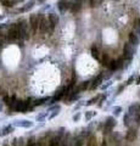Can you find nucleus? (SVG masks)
Returning a JSON list of instances; mask_svg holds the SVG:
<instances>
[{"label": "nucleus", "instance_id": "nucleus-36", "mask_svg": "<svg viewBox=\"0 0 140 146\" xmlns=\"http://www.w3.org/2000/svg\"><path fill=\"white\" fill-rule=\"evenodd\" d=\"M73 3H77V4H80V5H83L84 0H73Z\"/></svg>", "mask_w": 140, "mask_h": 146}, {"label": "nucleus", "instance_id": "nucleus-39", "mask_svg": "<svg viewBox=\"0 0 140 146\" xmlns=\"http://www.w3.org/2000/svg\"><path fill=\"white\" fill-rule=\"evenodd\" d=\"M1 107H3V102H0V111H1Z\"/></svg>", "mask_w": 140, "mask_h": 146}, {"label": "nucleus", "instance_id": "nucleus-8", "mask_svg": "<svg viewBox=\"0 0 140 146\" xmlns=\"http://www.w3.org/2000/svg\"><path fill=\"white\" fill-rule=\"evenodd\" d=\"M39 20H40V15L39 13H33L29 16V27L32 29L33 33H37L38 28H39Z\"/></svg>", "mask_w": 140, "mask_h": 146}, {"label": "nucleus", "instance_id": "nucleus-14", "mask_svg": "<svg viewBox=\"0 0 140 146\" xmlns=\"http://www.w3.org/2000/svg\"><path fill=\"white\" fill-rule=\"evenodd\" d=\"M13 125L20 127V128H31L33 127V122H31L28 119H20V121H15Z\"/></svg>", "mask_w": 140, "mask_h": 146}, {"label": "nucleus", "instance_id": "nucleus-4", "mask_svg": "<svg viewBox=\"0 0 140 146\" xmlns=\"http://www.w3.org/2000/svg\"><path fill=\"white\" fill-rule=\"evenodd\" d=\"M6 39H7V42H13V40L19 39V32H17L16 23H12L9 26L7 32H6Z\"/></svg>", "mask_w": 140, "mask_h": 146}, {"label": "nucleus", "instance_id": "nucleus-25", "mask_svg": "<svg viewBox=\"0 0 140 146\" xmlns=\"http://www.w3.org/2000/svg\"><path fill=\"white\" fill-rule=\"evenodd\" d=\"M96 116V112H94V111H87V112H85V119H87V121H90V119H92V118L93 117H95Z\"/></svg>", "mask_w": 140, "mask_h": 146}, {"label": "nucleus", "instance_id": "nucleus-20", "mask_svg": "<svg viewBox=\"0 0 140 146\" xmlns=\"http://www.w3.org/2000/svg\"><path fill=\"white\" fill-rule=\"evenodd\" d=\"M84 145V136L78 135L76 139H73V146H83Z\"/></svg>", "mask_w": 140, "mask_h": 146}, {"label": "nucleus", "instance_id": "nucleus-34", "mask_svg": "<svg viewBox=\"0 0 140 146\" xmlns=\"http://www.w3.org/2000/svg\"><path fill=\"white\" fill-rule=\"evenodd\" d=\"M111 84H112V82H111V80L106 82V84H104V85H102V89H107V88H108V86H110Z\"/></svg>", "mask_w": 140, "mask_h": 146}, {"label": "nucleus", "instance_id": "nucleus-24", "mask_svg": "<svg viewBox=\"0 0 140 146\" xmlns=\"http://www.w3.org/2000/svg\"><path fill=\"white\" fill-rule=\"evenodd\" d=\"M33 5H34V1L32 0V1L27 3V4H26V6H23L22 9H20V12H25V11H28V10H31V9L33 7Z\"/></svg>", "mask_w": 140, "mask_h": 146}, {"label": "nucleus", "instance_id": "nucleus-27", "mask_svg": "<svg viewBox=\"0 0 140 146\" xmlns=\"http://www.w3.org/2000/svg\"><path fill=\"white\" fill-rule=\"evenodd\" d=\"M104 1V0H89V4L92 7H98L100 6V4Z\"/></svg>", "mask_w": 140, "mask_h": 146}, {"label": "nucleus", "instance_id": "nucleus-2", "mask_svg": "<svg viewBox=\"0 0 140 146\" xmlns=\"http://www.w3.org/2000/svg\"><path fill=\"white\" fill-rule=\"evenodd\" d=\"M16 112H21V113H26L27 111H31L33 108V106H31V104L28 102V100H17L13 102V105L11 106Z\"/></svg>", "mask_w": 140, "mask_h": 146}, {"label": "nucleus", "instance_id": "nucleus-17", "mask_svg": "<svg viewBox=\"0 0 140 146\" xmlns=\"http://www.w3.org/2000/svg\"><path fill=\"white\" fill-rule=\"evenodd\" d=\"M138 138V131L137 129H129L127 135H125V140L127 141H135Z\"/></svg>", "mask_w": 140, "mask_h": 146}, {"label": "nucleus", "instance_id": "nucleus-19", "mask_svg": "<svg viewBox=\"0 0 140 146\" xmlns=\"http://www.w3.org/2000/svg\"><path fill=\"white\" fill-rule=\"evenodd\" d=\"M46 101H50V98H49V96H45V98H40V99H37V100H34V102H33V106H40V105L45 104Z\"/></svg>", "mask_w": 140, "mask_h": 146}, {"label": "nucleus", "instance_id": "nucleus-26", "mask_svg": "<svg viewBox=\"0 0 140 146\" xmlns=\"http://www.w3.org/2000/svg\"><path fill=\"white\" fill-rule=\"evenodd\" d=\"M100 96H101V95H96L95 98H93V99L88 100V102H87V106H90V105H94V104L99 102V99H100Z\"/></svg>", "mask_w": 140, "mask_h": 146}, {"label": "nucleus", "instance_id": "nucleus-11", "mask_svg": "<svg viewBox=\"0 0 140 146\" xmlns=\"http://www.w3.org/2000/svg\"><path fill=\"white\" fill-rule=\"evenodd\" d=\"M61 146H73V138H72L71 133H65L61 139Z\"/></svg>", "mask_w": 140, "mask_h": 146}, {"label": "nucleus", "instance_id": "nucleus-28", "mask_svg": "<svg viewBox=\"0 0 140 146\" xmlns=\"http://www.w3.org/2000/svg\"><path fill=\"white\" fill-rule=\"evenodd\" d=\"M135 78H137V73H134V74H132V76L129 77V78H128V80L125 82V85H129V84H132L133 82L135 80Z\"/></svg>", "mask_w": 140, "mask_h": 146}, {"label": "nucleus", "instance_id": "nucleus-37", "mask_svg": "<svg viewBox=\"0 0 140 146\" xmlns=\"http://www.w3.org/2000/svg\"><path fill=\"white\" fill-rule=\"evenodd\" d=\"M135 84H138V85H140V74H139V77L137 79H135Z\"/></svg>", "mask_w": 140, "mask_h": 146}, {"label": "nucleus", "instance_id": "nucleus-33", "mask_svg": "<svg viewBox=\"0 0 140 146\" xmlns=\"http://www.w3.org/2000/svg\"><path fill=\"white\" fill-rule=\"evenodd\" d=\"M46 116H48V112H45L44 115H40V116H38V117H37V119H38V121H43L44 118H46Z\"/></svg>", "mask_w": 140, "mask_h": 146}, {"label": "nucleus", "instance_id": "nucleus-12", "mask_svg": "<svg viewBox=\"0 0 140 146\" xmlns=\"http://www.w3.org/2000/svg\"><path fill=\"white\" fill-rule=\"evenodd\" d=\"M64 98H66V86H62L61 89H58L55 93V95H54V98L50 99V100H51V102L54 104L55 101H58V100H61Z\"/></svg>", "mask_w": 140, "mask_h": 146}, {"label": "nucleus", "instance_id": "nucleus-30", "mask_svg": "<svg viewBox=\"0 0 140 146\" xmlns=\"http://www.w3.org/2000/svg\"><path fill=\"white\" fill-rule=\"evenodd\" d=\"M89 85H90V82H89V80H87V82H84V83H83L82 85H80V88L78 89V91H80V90H83V89H84V90H85V89H88V86H89Z\"/></svg>", "mask_w": 140, "mask_h": 146}, {"label": "nucleus", "instance_id": "nucleus-15", "mask_svg": "<svg viewBox=\"0 0 140 146\" xmlns=\"http://www.w3.org/2000/svg\"><path fill=\"white\" fill-rule=\"evenodd\" d=\"M90 52H92V56L95 58V60L98 61H100V58H101V51H100V49H99V46L96 44H94L92 45V49H90Z\"/></svg>", "mask_w": 140, "mask_h": 146}, {"label": "nucleus", "instance_id": "nucleus-5", "mask_svg": "<svg viewBox=\"0 0 140 146\" xmlns=\"http://www.w3.org/2000/svg\"><path fill=\"white\" fill-rule=\"evenodd\" d=\"M65 131L66 130L64 128H60L57 134L54 135L52 138H50V140H49V146H61V139H62V136H64Z\"/></svg>", "mask_w": 140, "mask_h": 146}, {"label": "nucleus", "instance_id": "nucleus-10", "mask_svg": "<svg viewBox=\"0 0 140 146\" xmlns=\"http://www.w3.org/2000/svg\"><path fill=\"white\" fill-rule=\"evenodd\" d=\"M70 6H71L70 0H58L57 1V9L61 13H65L70 9Z\"/></svg>", "mask_w": 140, "mask_h": 146}, {"label": "nucleus", "instance_id": "nucleus-40", "mask_svg": "<svg viewBox=\"0 0 140 146\" xmlns=\"http://www.w3.org/2000/svg\"><path fill=\"white\" fill-rule=\"evenodd\" d=\"M16 1H21V0H16Z\"/></svg>", "mask_w": 140, "mask_h": 146}, {"label": "nucleus", "instance_id": "nucleus-6", "mask_svg": "<svg viewBox=\"0 0 140 146\" xmlns=\"http://www.w3.org/2000/svg\"><path fill=\"white\" fill-rule=\"evenodd\" d=\"M117 125V121L115 117L108 116L105 122H104V133H110L111 130H113V128Z\"/></svg>", "mask_w": 140, "mask_h": 146}, {"label": "nucleus", "instance_id": "nucleus-32", "mask_svg": "<svg viewBox=\"0 0 140 146\" xmlns=\"http://www.w3.org/2000/svg\"><path fill=\"white\" fill-rule=\"evenodd\" d=\"M79 119H80V113H79V112H77L76 115L73 116V121H74V122H78Z\"/></svg>", "mask_w": 140, "mask_h": 146}, {"label": "nucleus", "instance_id": "nucleus-31", "mask_svg": "<svg viewBox=\"0 0 140 146\" xmlns=\"http://www.w3.org/2000/svg\"><path fill=\"white\" fill-rule=\"evenodd\" d=\"M58 113H60V111H52V113L49 116V119H52V118H55L58 115Z\"/></svg>", "mask_w": 140, "mask_h": 146}, {"label": "nucleus", "instance_id": "nucleus-22", "mask_svg": "<svg viewBox=\"0 0 140 146\" xmlns=\"http://www.w3.org/2000/svg\"><path fill=\"white\" fill-rule=\"evenodd\" d=\"M96 145H98V141H96L95 135H90L87 141V146H96Z\"/></svg>", "mask_w": 140, "mask_h": 146}, {"label": "nucleus", "instance_id": "nucleus-23", "mask_svg": "<svg viewBox=\"0 0 140 146\" xmlns=\"http://www.w3.org/2000/svg\"><path fill=\"white\" fill-rule=\"evenodd\" d=\"M12 130H13V125H6V127L1 130V133H0V135H1V136L7 135V134H10Z\"/></svg>", "mask_w": 140, "mask_h": 146}, {"label": "nucleus", "instance_id": "nucleus-35", "mask_svg": "<svg viewBox=\"0 0 140 146\" xmlns=\"http://www.w3.org/2000/svg\"><path fill=\"white\" fill-rule=\"evenodd\" d=\"M133 32L139 36V38H140V28H139V27H135V29H134Z\"/></svg>", "mask_w": 140, "mask_h": 146}, {"label": "nucleus", "instance_id": "nucleus-7", "mask_svg": "<svg viewBox=\"0 0 140 146\" xmlns=\"http://www.w3.org/2000/svg\"><path fill=\"white\" fill-rule=\"evenodd\" d=\"M38 31H40L42 33H48V32H51L50 25H49L48 17L44 15H40V20H39V28Z\"/></svg>", "mask_w": 140, "mask_h": 146}, {"label": "nucleus", "instance_id": "nucleus-13", "mask_svg": "<svg viewBox=\"0 0 140 146\" xmlns=\"http://www.w3.org/2000/svg\"><path fill=\"white\" fill-rule=\"evenodd\" d=\"M128 43L132 44L133 46L137 48L138 45H139V43H140V38L134 33V32H130L129 35H128Z\"/></svg>", "mask_w": 140, "mask_h": 146}, {"label": "nucleus", "instance_id": "nucleus-38", "mask_svg": "<svg viewBox=\"0 0 140 146\" xmlns=\"http://www.w3.org/2000/svg\"><path fill=\"white\" fill-rule=\"evenodd\" d=\"M137 23H138V26H137V27H139V28H140V18L138 20V22H137Z\"/></svg>", "mask_w": 140, "mask_h": 146}, {"label": "nucleus", "instance_id": "nucleus-29", "mask_svg": "<svg viewBox=\"0 0 140 146\" xmlns=\"http://www.w3.org/2000/svg\"><path fill=\"white\" fill-rule=\"evenodd\" d=\"M113 115L115 116H118V115H121V112H122V107L121 106H113Z\"/></svg>", "mask_w": 140, "mask_h": 146}, {"label": "nucleus", "instance_id": "nucleus-1", "mask_svg": "<svg viewBox=\"0 0 140 146\" xmlns=\"http://www.w3.org/2000/svg\"><path fill=\"white\" fill-rule=\"evenodd\" d=\"M17 27V32H19V39H28L29 38V32H28V23L26 20H20L16 23Z\"/></svg>", "mask_w": 140, "mask_h": 146}, {"label": "nucleus", "instance_id": "nucleus-21", "mask_svg": "<svg viewBox=\"0 0 140 146\" xmlns=\"http://www.w3.org/2000/svg\"><path fill=\"white\" fill-rule=\"evenodd\" d=\"M132 118L129 117V115L128 113H124V116H123V124L127 127V128H129L130 127V124H132Z\"/></svg>", "mask_w": 140, "mask_h": 146}, {"label": "nucleus", "instance_id": "nucleus-18", "mask_svg": "<svg viewBox=\"0 0 140 146\" xmlns=\"http://www.w3.org/2000/svg\"><path fill=\"white\" fill-rule=\"evenodd\" d=\"M100 61H101V65H104L105 67H107V66H108V63H110V61H111L110 55L106 54V52L101 54V58H100Z\"/></svg>", "mask_w": 140, "mask_h": 146}, {"label": "nucleus", "instance_id": "nucleus-9", "mask_svg": "<svg viewBox=\"0 0 140 146\" xmlns=\"http://www.w3.org/2000/svg\"><path fill=\"white\" fill-rule=\"evenodd\" d=\"M48 21H49V25H50V28L51 31L52 29H55L57 25H58V22H60V17H58V15H56V13H49L48 15Z\"/></svg>", "mask_w": 140, "mask_h": 146}, {"label": "nucleus", "instance_id": "nucleus-3", "mask_svg": "<svg viewBox=\"0 0 140 146\" xmlns=\"http://www.w3.org/2000/svg\"><path fill=\"white\" fill-rule=\"evenodd\" d=\"M135 54H137V48L133 46V45L129 44V43H125L124 48H123V60L130 62L133 60Z\"/></svg>", "mask_w": 140, "mask_h": 146}, {"label": "nucleus", "instance_id": "nucleus-16", "mask_svg": "<svg viewBox=\"0 0 140 146\" xmlns=\"http://www.w3.org/2000/svg\"><path fill=\"white\" fill-rule=\"evenodd\" d=\"M102 80H104V74L96 76L95 78L93 79V83H90V89H96V88H99V86L101 85Z\"/></svg>", "mask_w": 140, "mask_h": 146}]
</instances>
